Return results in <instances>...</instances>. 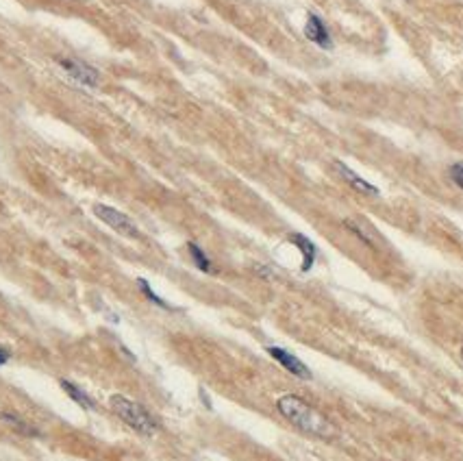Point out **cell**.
Wrapping results in <instances>:
<instances>
[{"label":"cell","instance_id":"ba28073f","mask_svg":"<svg viewBox=\"0 0 463 461\" xmlns=\"http://www.w3.org/2000/svg\"><path fill=\"white\" fill-rule=\"evenodd\" d=\"M290 242L302 253V265H300V270H302V272H309V270L313 268V263H315V244H313L311 240H307L305 235H300V233H292V235H290Z\"/></svg>","mask_w":463,"mask_h":461},{"label":"cell","instance_id":"8fae6325","mask_svg":"<svg viewBox=\"0 0 463 461\" xmlns=\"http://www.w3.org/2000/svg\"><path fill=\"white\" fill-rule=\"evenodd\" d=\"M187 251H189V255H191V259H194V263H196V268H198L201 272H211V261H209V257L203 253V248H201L198 244L189 242V244H187Z\"/></svg>","mask_w":463,"mask_h":461},{"label":"cell","instance_id":"6da1fadb","mask_svg":"<svg viewBox=\"0 0 463 461\" xmlns=\"http://www.w3.org/2000/svg\"><path fill=\"white\" fill-rule=\"evenodd\" d=\"M276 407H278V412L288 418L294 427H298L300 431H305V433H309L313 437H320V439L335 437L333 424L322 414H317L313 407H309L302 398H298L294 394L281 396Z\"/></svg>","mask_w":463,"mask_h":461},{"label":"cell","instance_id":"277c9868","mask_svg":"<svg viewBox=\"0 0 463 461\" xmlns=\"http://www.w3.org/2000/svg\"><path fill=\"white\" fill-rule=\"evenodd\" d=\"M59 65L63 68V72H65L68 77H72L77 83H81V85H85V87H98V83H100L98 70L92 68V65H87V63H83V61H79V59L59 57Z\"/></svg>","mask_w":463,"mask_h":461},{"label":"cell","instance_id":"52a82bcc","mask_svg":"<svg viewBox=\"0 0 463 461\" xmlns=\"http://www.w3.org/2000/svg\"><path fill=\"white\" fill-rule=\"evenodd\" d=\"M335 170L340 172V176H344V181H346L352 189H357V192L366 194V196H379V187H374L372 183H368L366 179H361L359 174H354L346 164L335 162Z\"/></svg>","mask_w":463,"mask_h":461},{"label":"cell","instance_id":"8992f818","mask_svg":"<svg viewBox=\"0 0 463 461\" xmlns=\"http://www.w3.org/2000/svg\"><path fill=\"white\" fill-rule=\"evenodd\" d=\"M305 35H307V40H311L320 48H327V50L333 48V42H331V35H329L327 26H324V22L320 20L315 13H309V17H307Z\"/></svg>","mask_w":463,"mask_h":461},{"label":"cell","instance_id":"4fadbf2b","mask_svg":"<svg viewBox=\"0 0 463 461\" xmlns=\"http://www.w3.org/2000/svg\"><path fill=\"white\" fill-rule=\"evenodd\" d=\"M450 179L457 183V187L463 189V164H455V166L450 168Z\"/></svg>","mask_w":463,"mask_h":461},{"label":"cell","instance_id":"30bf717a","mask_svg":"<svg viewBox=\"0 0 463 461\" xmlns=\"http://www.w3.org/2000/svg\"><path fill=\"white\" fill-rule=\"evenodd\" d=\"M61 387L65 389V394H68L70 398H72L74 403H79V405L83 407V409H92V407H94V400H92L90 396H87L81 387H77L74 383H70V381H61Z\"/></svg>","mask_w":463,"mask_h":461},{"label":"cell","instance_id":"5b68a950","mask_svg":"<svg viewBox=\"0 0 463 461\" xmlns=\"http://www.w3.org/2000/svg\"><path fill=\"white\" fill-rule=\"evenodd\" d=\"M268 354H270V357H272L276 364H281L285 370H288L290 375H294V377H298V379H305V381L311 379V370H309L305 364H302L298 357H294L292 352L283 350V348H276V346H270V348H268Z\"/></svg>","mask_w":463,"mask_h":461},{"label":"cell","instance_id":"3957f363","mask_svg":"<svg viewBox=\"0 0 463 461\" xmlns=\"http://www.w3.org/2000/svg\"><path fill=\"white\" fill-rule=\"evenodd\" d=\"M92 211H94V216H96L100 222H104L107 226H111L116 233L129 237V240H139V237H141V233H139V228L135 226V222H133L129 216H124L122 211H118V209H113V207H109V205H100V203L94 205Z\"/></svg>","mask_w":463,"mask_h":461},{"label":"cell","instance_id":"9a60e30c","mask_svg":"<svg viewBox=\"0 0 463 461\" xmlns=\"http://www.w3.org/2000/svg\"><path fill=\"white\" fill-rule=\"evenodd\" d=\"M461 357H463V346H461Z\"/></svg>","mask_w":463,"mask_h":461},{"label":"cell","instance_id":"7c38bea8","mask_svg":"<svg viewBox=\"0 0 463 461\" xmlns=\"http://www.w3.org/2000/svg\"><path fill=\"white\" fill-rule=\"evenodd\" d=\"M137 286H139V290H141V292L146 294V298H148V300H152L155 305L164 307V309H170V305L166 303V300H164V298H159V296L152 292V288L148 286V281H144V279H137Z\"/></svg>","mask_w":463,"mask_h":461},{"label":"cell","instance_id":"7a4b0ae2","mask_svg":"<svg viewBox=\"0 0 463 461\" xmlns=\"http://www.w3.org/2000/svg\"><path fill=\"white\" fill-rule=\"evenodd\" d=\"M109 407H111V412L127 424V427H131L135 433L144 435V437H152L157 433V422L152 420V416L144 409V407L137 405L135 400L122 396V394H113L109 398Z\"/></svg>","mask_w":463,"mask_h":461},{"label":"cell","instance_id":"5bb4252c","mask_svg":"<svg viewBox=\"0 0 463 461\" xmlns=\"http://www.w3.org/2000/svg\"><path fill=\"white\" fill-rule=\"evenodd\" d=\"M7 361H9V352L0 348V366H5Z\"/></svg>","mask_w":463,"mask_h":461},{"label":"cell","instance_id":"9c48e42d","mask_svg":"<svg viewBox=\"0 0 463 461\" xmlns=\"http://www.w3.org/2000/svg\"><path fill=\"white\" fill-rule=\"evenodd\" d=\"M0 422H5V424H9V427L13 429V431H17V433H22V435H29V437H35V435H40L38 431H35L31 424H26L22 418H17L15 414H9V412H0Z\"/></svg>","mask_w":463,"mask_h":461}]
</instances>
